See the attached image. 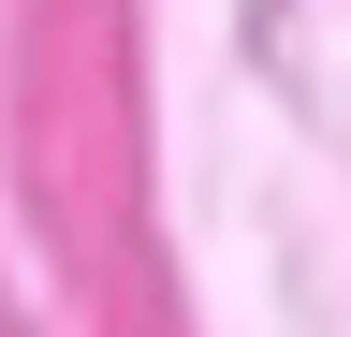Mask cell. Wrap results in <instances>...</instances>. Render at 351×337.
Instances as JSON below:
<instances>
[]
</instances>
